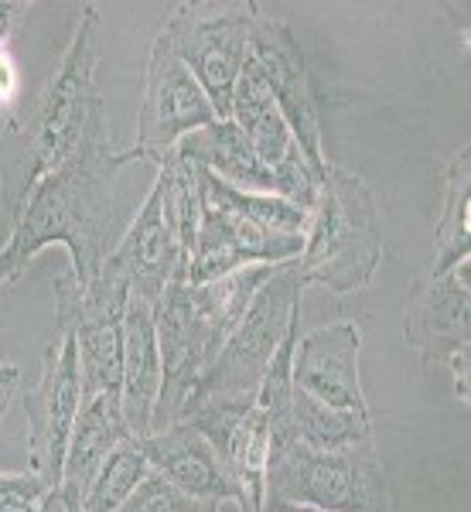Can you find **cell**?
Masks as SVG:
<instances>
[{
    "label": "cell",
    "instance_id": "cell-26",
    "mask_svg": "<svg viewBox=\"0 0 471 512\" xmlns=\"http://www.w3.org/2000/svg\"><path fill=\"white\" fill-rule=\"evenodd\" d=\"M21 93H24V79L18 59H14V48L4 45L0 48V110H18Z\"/></svg>",
    "mask_w": 471,
    "mask_h": 512
},
{
    "label": "cell",
    "instance_id": "cell-6",
    "mask_svg": "<svg viewBox=\"0 0 471 512\" xmlns=\"http://www.w3.org/2000/svg\"><path fill=\"white\" fill-rule=\"evenodd\" d=\"M256 14H260L256 4H236L222 11L209 4H175L157 31L205 89L219 120H229L233 110V93L250 55Z\"/></svg>",
    "mask_w": 471,
    "mask_h": 512
},
{
    "label": "cell",
    "instance_id": "cell-2",
    "mask_svg": "<svg viewBox=\"0 0 471 512\" xmlns=\"http://www.w3.org/2000/svg\"><path fill=\"white\" fill-rule=\"evenodd\" d=\"M99 55H103L99 11L86 4L59 72L28 106L14 110L0 134V205H4L7 233L21 219L38 181L52 175L76 151L93 113L106 106L96 82Z\"/></svg>",
    "mask_w": 471,
    "mask_h": 512
},
{
    "label": "cell",
    "instance_id": "cell-12",
    "mask_svg": "<svg viewBox=\"0 0 471 512\" xmlns=\"http://www.w3.org/2000/svg\"><path fill=\"white\" fill-rule=\"evenodd\" d=\"M294 390L328 410L369 414L362 390V328L342 318L297 338L294 349Z\"/></svg>",
    "mask_w": 471,
    "mask_h": 512
},
{
    "label": "cell",
    "instance_id": "cell-17",
    "mask_svg": "<svg viewBox=\"0 0 471 512\" xmlns=\"http://www.w3.org/2000/svg\"><path fill=\"white\" fill-rule=\"evenodd\" d=\"M161 349H157L154 304L130 294L123 311V383L120 407L137 441L154 434V410L161 400Z\"/></svg>",
    "mask_w": 471,
    "mask_h": 512
},
{
    "label": "cell",
    "instance_id": "cell-11",
    "mask_svg": "<svg viewBox=\"0 0 471 512\" xmlns=\"http://www.w3.org/2000/svg\"><path fill=\"white\" fill-rule=\"evenodd\" d=\"M250 69L260 76L267 93L284 113L287 127L301 144L304 158L314 168H325V151H321V110H318V89H314L308 59L301 52V41L291 31V24L280 18H263L256 14L253 35H250Z\"/></svg>",
    "mask_w": 471,
    "mask_h": 512
},
{
    "label": "cell",
    "instance_id": "cell-14",
    "mask_svg": "<svg viewBox=\"0 0 471 512\" xmlns=\"http://www.w3.org/2000/svg\"><path fill=\"white\" fill-rule=\"evenodd\" d=\"M195 431L209 437L219 461L233 475L239 495H243V512L263 509V485H267V461L274 448V431H270V414L260 400L250 407H202L181 417Z\"/></svg>",
    "mask_w": 471,
    "mask_h": 512
},
{
    "label": "cell",
    "instance_id": "cell-28",
    "mask_svg": "<svg viewBox=\"0 0 471 512\" xmlns=\"http://www.w3.org/2000/svg\"><path fill=\"white\" fill-rule=\"evenodd\" d=\"M18 393H21L18 366H11V362L0 359V420L7 417V410H11V403L18 400Z\"/></svg>",
    "mask_w": 471,
    "mask_h": 512
},
{
    "label": "cell",
    "instance_id": "cell-9",
    "mask_svg": "<svg viewBox=\"0 0 471 512\" xmlns=\"http://www.w3.org/2000/svg\"><path fill=\"white\" fill-rule=\"evenodd\" d=\"M24 414H28V458L31 472L45 478L48 489L62 485L65 451L82 407V376L79 349L69 328L55 325L52 342L45 345L41 376L35 390L24 393Z\"/></svg>",
    "mask_w": 471,
    "mask_h": 512
},
{
    "label": "cell",
    "instance_id": "cell-4",
    "mask_svg": "<svg viewBox=\"0 0 471 512\" xmlns=\"http://www.w3.org/2000/svg\"><path fill=\"white\" fill-rule=\"evenodd\" d=\"M396 512L376 441L345 451H314L274 441L260 512Z\"/></svg>",
    "mask_w": 471,
    "mask_h": 512
},
{
    "label": "cell",
    "instance_id": "cell-8",
    "mask_svg": "<svg viewBox=\"0 0 471 512\" xmlns=\"http://www.w3.org/2000/svg\"><path fill=\"white\" fill-rule=\"evenodd\" d=\"M154 325L164 373L161 400L154 410V431H161V427L181 420V410H185V400L192 396L195 383L226 345V332L205 311L198 287L185 284V280L168 284L164 294L157 297Z\"/></svg>",
    "mask_w": 471,
    "mask_h": 512
},
{
    "label": "cell",
    "instance_id": "cell-3",
    "mask_svg": "<svg viewBox=\"0 0 471 512\" xmlns=\"http://www.w3.org/2000/svg\"><path fill=\"white\" fill-rule=\"evenodd\" d=\"M383 263V222L369 181L349 168L325 164L311 205L304 250L294 260L301 284H321L332 294H359Z\"/></svg>",
    "mask_w": 471,
    "mask_h": 512
},
{
    "label": "cell",
    "instance_id": "cell-15",
    "mask_svg": "<svg viewBox=\"0 0 471 512\" xmlns=\"http://www.w3.org/2000/svg\"><path fill=\"white\" fill-rule=\"evenodd\" d=\"M103 267H110L113 274H120L127 280L130 294L144 297V301H151V304H157V297L164 294L168 284L185 280L188 253L181 250L175 229H171L168 216H164L157 188H151V195L144 198L134 222H130L127 233L117 239V246L106 256Z\"/></svg>",
    "mask_w": 471,
    "mask_h": 512
},
{
    "label": "cell",
    "instance_id": "cell-22",
    "mask_svg": "<svg viewBox=\"0 0 471 512\" xmlns=\"http://www.w3.org/2000/svg\"><path fill=\"white\" fill-rule=\"evenodd\" d=\"M291 437L301 441L304 448L314 451H345L355 444L376 441L373 437V417L369 414H342V410H328L321 403L308 400L291 386V417H287Z\"/></svg>",
    "mask_w": 471,
    "mask_h": 512
},
{
    "label": "cell",
    "instance_id": "cell-23",
    "mask_svg": "<svg viewBox=\"0 0 471 512\" xmlns=\"http://www.w3.org/2000/svg\"><path fill=\"white\" fill-rule=\"evenodd\" d=\"M147 472H151V465H147L144 444L137 437H127L99 465L96 478L82 495V512H117L127 502V495L144 482Z\"/></svg>",
    "mask_w": 471,
    "mask_h": 512
},
{
    "label": "cell",
    "instance_id": "cell-16",
    "mask_svg": "<svg viewBox=\"0 0 471 512\" xmlns=\"http://www.w3.org/2000/svg\"><path fill=\"white\" fill-rule=\"evenodd\" d=\"M140 444H144L151 472L164 475L188 499L202 502V506H219V502L243 506V495H239L233 475L219 461L209 437L195 431L192 424L178 420V424L161 427L151 437H144Z\"/></svg>",
    "mask_w": 471,
    "mask_h": 512
},
{
    "label": "cell",
    "instance_id": "cell-21",
    "mask_svg": "<svg viewBox=\"0 0 471 512\" xmlns=\"http://www.w3.org/2000/svg\"><path fill=\"white\" fill-rule=\"evenodd\" d=\"M154 164H157L154 188H157V195H161V209H164V216H168L171 229H175L181 250L192 256L198 226H202V205H205L202 171H198L192 161L181 158L175 147H171L168 154H161Z\"/></svg>",
    "mask_w": 471,
    "mask_h": 512
},
{
    "label": "cell",
    "instance_id": "cell-5",
    "mask_svg": "<svg viewBox=\"0 0 471 512\" xmlns=\"http://www.w3.org/2000/svg\"><path fill=\"white\" fill-rule=\"evenodd\" d=\"M301 297L304 284L294 260L277 263L274 274L256 291L236 332L226 338L222 352L195 383L181 417L202 407H250L284 335L301 321Z\"/></svg>",
    "mask_w": 471,
    "mask_h": 512
},
{
    "label": "cell",
    "instance_id": "cell-13",
    "mask_svg": "<svg viewBox=\"0 0 471 512\" xmlns=\"http://www.w3.org/2000/svg\"><path fill=\"white\" fill-rule=\"evenodd\" d=\"M471 260H461L448 274H427L413 287L407 304V345L427 366H444L451 355L471 349Z\"/></svg>",
    "mask_w": 471,
    "mask_h": 512
},
{
    "label": "cell",
    "instance_id": "cell-7",
    "mask_svg": "<svg viewBox=\"0 0 471 512\" xmlns=\"http://www.w3.org/2000/svg\"><path fill=\"white\" fill-rule=\"evenodd\" d=\"M130 284L110 267L89 287H76L65 274L55 280V325L76 335L82 400L120 393L123 383V311Z\"/></svg>",
    "mask_w": 471,
    "mask_h": 512
},
{
    "label": "cell",
    "instance_id": "cell-30",
    "mask_svg": "<svg viewBox=\"0 0 471 512\" xmlns=\"http://www.w3.org/2000/svg\"><path fill=\"white\" fill-rule=\"evenodd\" d=\"M308 512H311V509H308Z\"/></svg>",
    "mask_w": 471,
    "mask_h": 512
},
{
    "label": "cell",
    "instance_id": "cell-27",
    "mask_svg": "<svg viewBox=\"0 0 471 512\" xmlns=\"http://www.w3.org/2000/svg\"><path fill=\"white\" fill-rule=\"evenodd\" d=\"M38 512H82V495L62 482L45 492V499L38 502Z\"/></svg>",
    "mask_w": 471,
    "mask_h": 512
},
{
    "label": "cell",
    "instance_id": "cell-24",
    "mask_svg": "<svg viewBox=\"0 0 471 512\" xmlns=\"http://www.w3.org/2000/svg\"><path fill=\"white\" fill-rule=\"evenodd\" d=\"M202 509H205L202 502L178 492L164 475L147 472L144 482L127 495V502H123L117 512H202Z\"/></svg>",
    "mask_w": 471,
    "mask_h": 512
},
{
    "label": "cell",
    "instance_id": "cell-25",
    "mask_svg": "<svg viewBox=\"0 0 471 512\" xmlns=\"http://www.w3.org/2000/svg\"><path fill=\"white\" fill-rule=\"evenodd\" d=\"M48 485L38 472H0V512H38Z\"/></svg>",
    "mask_w": 471,
    "mask_h": 512
},
{
    "label": "cell",
    "instance_id": "cell-18",
    "mask_svg": "<svg viewBox=\"0 0 471 512\" xmlns=\"http://www.w3.org/2000/svg\"><path fill=\"white\" fill-rule=\"evenodd\" d=\"M175 151L185 161L198 164L202 171L216 175L219 181L239 188V192L280 195L277 175L260 161V154L253 151V144L233 120H216L209 127L195 130V134L181 140Z\"/></svg>",
    "mask_w": 471,
    "mask_h": 512
},
{
    "label": "cell",
    "instance_id": "cell-29",
    "mask_svg": "<svg viewBox=\"0 0 471 512\" xmlns=\"http://www.w3.org/2000/svg\"><path fill=\"white\" fill-rule=\"evenodd\" d=\"M202 512H219V506H205Z\"/></svg>",
    "mask_w": 471,
    "mask_h": 512
},
{
    "label": "cell",
    "instance_id": "cell-1",
    "mask_svg": "<svg viewBox=\"0 0 471 512\" xmlns=\"http://www.w3.org/2000/svg\"><path fill=\"white\" fill-rule=\"evenodd\" d=\"M127 164V151H117L110 140L106 106H99L79 147L38 181L7 243L0 246V294L14 291L31 260L55 243L69 250L72 284H93L117 246V175Z\"/></svg>",
    "mask_w": 471,
    "mask_h": 512
},
{
    "label": "cell",
    "instance_id": "cell-10",
    "mask_svg": "<svg viewBox=\"0 0 471 512\" xmlns=\"http://www.w3.org/2000/svg\"><path fill=\"white\" fill-rule=\"evenodd\" d=\"M216 110H212L205 89L188 72V65L171 52V45L161 35L154 38L151 62H147L144 79V103H140L137 117V140L127 151L130 161H157L178 147L181 140L195 130L216 123Z\"/></svg>",
    "mask_w": 471,
    "mask_h": 512
},
{
    "label": "cell",
    "instance_id": "cell-19",
    "mask_svg": "<svg viewBox=\"0 0 471 512\" xmlns=\"http://www.w3.org/2000/svg\"><path fill=\"white\" fill-rule=\"evenodd\" d=\"M127 437L134 434H130L127 420H123L120 393H99L93 400H82L76 427H72L69 437V451H65L62 482L72 485L79 495H86L106 454L120 448Z\"/></svg>",
    "mask_w": 471,
    "mask_h": 512
},
{
    "label": "cell",
    "instance_id": "cell-20",
    "mask_svg": "<svg viewBox=\"0 0 471 512\" xmlns=\"http://www.w3.org/2000/svg\"><path fill=\"white\" fill-rule=\"evenodd\" d=\"M461 260H471V147L465 144L444 168V205L437 219L431 277L448 274Z\"/></svg>",
    "mask_w": 471,
    "mask_h": 512
}]
</instances>
